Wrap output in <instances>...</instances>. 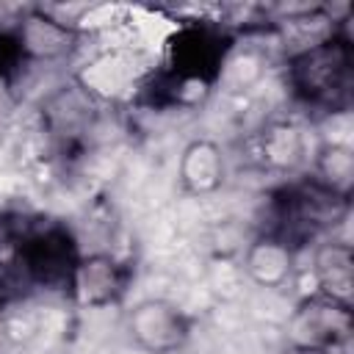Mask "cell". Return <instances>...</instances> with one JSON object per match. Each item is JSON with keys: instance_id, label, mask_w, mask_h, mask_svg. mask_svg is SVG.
I'll list each match as a JSON object with an SVG mask.
<instances>
[{"instance_id": "cell-8", "label": "cell", "mask_w": 354, "mask_h": 354, "mask_svg": "<svg viewBox=\"0 0 354 354\" xmlns=\"http://www.w3.org/2000/svg\"><path fill=\"white\" fill-rule=\"evenodd\" d=\"M130 279H133V266L122 260L116 252L111 249L83 252L72 271L66 299L77 310H108L124 299Z\"/></svg>"}, {"instance_id": "cell-2", "label": "cell", "mask_w": 354, "mask_h": 354, "mask_svg": "<svg viewBox=\"0 0 354 354\" xmlns=\"http://www.w3.org/2000/svg\"><path fill=\"white\" fill-rule=\"evenodd\" d=\"M80 241L66 221L25 216L22 260L30 290L66 296L72 271L80 260Z\"/></svg>"}, {"instance_id": "cell-15", "label": "cell", "mask_w": 354, "mask_h": 354, "mask_svg": "<svg viewBox=\"0 0 354 354\" xmlns=\"http://www.w3.org/2000/svg\"><path fill=\"white\" fill-rule=\"evenodd\" d=\"M310 177L340 199H351L354 185V147L340 141H318L310 155Z\"/></svg>"}, {"instance_id": "cell-13", "label": "cell", "mask_w": 354, "mask_h": 354, "mask_svg": "<svg viewBox=\"0 0 354 354\" xmlns=\"http://www.w3.org/2000/svg\"><path fill=\"white\" fill-rule=\"evenodd\" d=\"M177 183L188 196H210L227 183V155L207 136L191 138L177 158Z\"/></svg>"}, {"instance_id": "cell-3", "label": "cell", "mask_w": 354, "mask_h": 354, "mask_svg": "<svg viewBox=\"0 0 354 354\" xmlns=\"http://www.w3.org/2000/svg\"><path fill=\"white\" fill-rule=\"evenodd\" d=\"M152 66L147 55L133 44H108L88 55V61L72 75V80L97 102V105H119L136 100Z\"/></svg>"}, {"instance_id": "cell-14", "label": "cell", "mask_w": 354, "mask_h": 354, "mask_svg": "<svg viewBox=\"0 0 354 354\" xmlns=\"http://www.w3.org/2000/svg\"><path fill=\"white\" fill-rule=\"evenodd\" d=\"M310 277L315 293L329 296L335 301L351 304L354 299V252L351 243L321 238L310 252Z\"/></svg>"}, {"instance_id": "cell-5", "label": "cell", "mask_w": 354, "mask_h": 354, "mask_svg": "<svg viewBox=\"0 0 354 354\" xmlns=\"http://www.w3.org/2000/svg\"><path fill=\"white\" fill-rule=\"evenodd\" d=\"M102 105H97L75 80L61 83L39 102V133L58 149H77L97 133Z\"/></svg>"}, {"instance_id": "cell-1", "label": "cell", "mask_w": 354, "mask_h": 354, "mask_svg": "<svg viewBox=\"0 0 354 354\" xmlns=\"http://www.w3.org/2000/svg\"><path fill=\"white\" fill-rule=\"evenodd\" d=\"M285 64V77L296 100L324 113L348 111L351 100V39L335 36L313 50H304Z\"/></svg>"}, {"instance_id": "cell-6", "label": "cell", "mask_w": 354, "mask_h": 354, "mask_svg": "<svg viewBox=\"0 0 354 354\" xmlns=\"http://www.w3.org/2000/svg\"><path fill=\"white\" fill-rule=\"evenodd\" d=\"M354 332L351 304L335 301L321 293H307L299 299L288 315V343L293 351L307 348H346Z\"/></svg>"}, {"instance_id": "cell-4", "label": "cell", "mask_w": 354, "mask_h": 354, "mask_svg": "<svg viewBox=\"0 0 354 354\" xmlns=\"http://www.w3.org/2000/svg\"><path fill=\"white\" fill-rule=\"evenodd\" d=\"M230 41L232 36L213 19H180L177 30L163 44L160 72L177 80H205L213 86Z\"/></svg>"}, {"instance_id": "cell-9", "label": "cell", "mask_w": 354, "mask_h": 354, "mask_svg": "<svg viewBox=\"0 0 354 354\" xmlns=\"http://www.w3.org/2000/svg\"><path fill=\"white\" fill-rule=\"evenodd\" d=\"M277 58H279V50L274 44L271 28L232 36V41L224 50V58L218 64L213 91H221L230 97H243L246 91L257 88L266 80V75Z\"/></svg>"}, {"instance_id": "cell-10", "label": "cell", "mask_w": 354, "mask_h": 354, "mask_svg": "<svg viewBox=\"0 0 354 354\" xmlns=\"http://www.w3.org/2000/svg\"><path fill=\"white\" fill-rule=\"evenodd\" d=\"M14 39L19 44L25 66H53V64L69 61L80 50V41L86 39V33L53 19L33 3L30 11L22 17Z\"/></svg>"}, {"instance_id": "cell-11", "label": "cell", "mask_w": 354, "mask_h": 354, "mask_svg": "<svg viewBox=\"0 0 354 354\" xmlns=\"http://www.w3.org/2000/svg\"><path fill=\"white\" fill-rule=\"evenodd\" d=\"M241 274L257 288L279 290L293 282L299 271V249L274 232H257L241 254Z\"/></svg>"}, {"instance_id": "cell-7", "label": "cell", "mask_w": 354, "mask_h": 354, "mask_svg": "<svg viewBox=\"0 0 354 354\" xmlns=\"http://www.w3.org/2000/svg\"><path fill=\"white\" fill-rule=\"evenodd\" d=\"M130 343L144 354H177L188 346L194 321L169 299H141L124 315Z\"/></svg>"}, {"instance_id": "cell-12", "label": "cell", "mask_w": 354, "mask_h": 354, "mask_svg": "<svg viewBox=\"0 0 354 354\" xmlns=\"http://www.w3.org/2000/svg\"><path fill=\"white\" fill-rule=\"evenodd\" d=\"M254 160L260 169L274 174H293L304 163H310V141L307 127L293 119H274L263 124L252 138Z\"/></svg>"}, {"instance_id": "cell-16", "label": "cell", "mask_w": 354, "mask_h": 354, "mask_svg": "<svg viewBox=\"0 0 354 354\" xmlns=\"http://www.w3.org/2000/svg\"><path fill=\"white\" fill-rule=\"evenodd\" d=\"M293 354H343V348H307V351H293Z\"/></svg>"}]
</instances>
